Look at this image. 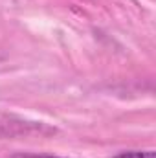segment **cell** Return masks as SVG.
Instances as JSON below:
<instances>
[{"mask_svg": "<svg viewBox=\"0 0 156 158\" xmlns=\"http://www.w3.org/2000/svg\"><path fill=\"white\" fill-rule=\"evenodd\" d=\"M55 129L48 127L40 121L20 118L17 114H9L0 110V140L6 138H20V136H30V134H53Z\"/></svg>", "mask_w": 156, "mask_h": 158, "instance_id": "cell-1", "label": "cell"}, {"mask_svg": "<svg viewBox=\"0 0 156 158\" xmlns=\"http://www.w3.org/2000/svg\"><path fill=\"white\" fill-rule=\"evenodd\" d=\"M114 158H154V151L147 149V151H121Z\"/></svg>", "mask_w": 156, "mask_h": 158, "instance_id": "cell-2", "label": "cell"}, {"mask_svg": "<svg viewBox=\"0 0 156 158\" xmlns=\"http://www.w3.org/2000/svg\"><path fill=\"white\" fill-rule=\"evenodd\" d=\"M9 158H66V156H55V155H37V153H17Z\"/></svg>", "mask_w": 156, "mask_h": 158, "instance_id": "cell-3", "label": "cell"}]
</instances>
